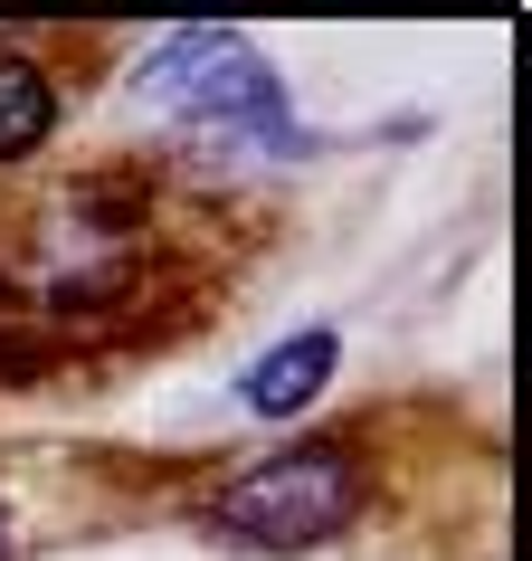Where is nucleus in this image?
<instances>
[{
  "label": "nucleus",
  "mask_w": 532,
  "mask_h": 561,
  "mask_svg": "<svg viewBox=\"0 0 532 561\" xmlns=\"http://www.w3.org/2000/svg\"><path fill=\"white\" fill-rule=\"evenodd\" d=\"M134 115L152 124H181V134H229L247 152H314V134L296 124L286 105V77L247 48L238 30H162L134 58Z\"/></svg>",
  "instance_id": "f257e3e1"
},
{
  "label": "nucleus",
  "mask_w": 532,
  "mask_h": 561,
  "mask_svg": "<svg viewBox=\"0 0 532 561\" xmlns=\"http://www.w3.org/2000/svg\"><path fill=\"white\" fill-rule=\"evenodd\" d=\"M361 514V447L352 438H296L238 467L219 495H209V524L229 542H257V552H314L333 533H352Z\"/></svg>",
  "instance_id": "f03ea898"
},
{
  "label": "nucleus",
  "mask_w": 532,
  "mask_h": 561,
  "mask_svg": "<svg viewBox=\"0 0 532 561\" xmlns=\"http://www.w3.org/2000/svg\"><path fill=\"white\" fill-rule=\"evenodd\" d=\"M333 362H343V333H333V324H304V333L266 343V353L238 371V400H247L257 419H296L304 400L333 381Z\"/></svg>",
  "instance_id": "7ed1b4c3"
},
{
  "label": "nucleus",
  "mask_w": 532,
  "mask_h": 561,
  "mask_svg": "<svg viewBox=\"0 0 532 561\" xmlns=\"http://www.w3.org/2000/svg\"><path fill=\"white\" fill-rule=\"evenodd\" d=\"M48 134H58V87H48V67L20 58V48H0V162H30Z\"/></svg>",
  "instance_id": "20e7f679"
},
{
  "label": "nucleus",
  "mask_w": 532,
  "mask_h": 561,
  "mask_svg": "<svg viewBox=\"0 0 532 561\" xmlns=\"http://www.w3.org/2000/svg\"><path fill=\"white\" fill-rule=\"evenodd\" d=\"M10 552H20V533H10V504H0V561H10Z\"/></svg>",
  "instance_id": "39448f33"
}]
</instances>
